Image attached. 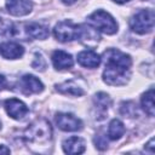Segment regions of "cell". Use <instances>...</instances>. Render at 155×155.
<instances>
[{"mask_svg": "<svg viewBox=\"0 0 155 155\" xmlns=\"http://www.w3.org/2000/svg\"><path fill=\"white\" fill-rule=\"evenodd\" d=\"M153 144H154V138H151V139H150V140H149V143H148V144H147V149H149V151H150V153H151V154H153V153H154V150H153V149H151V148H153Z\"/></svg>", "mask_w": 155, "mask_h": 155, "instance_id": "obj_22", "label": "cell"}, {"mask_svg": "<svg viewBox=\"0 0 155 155\" xmlns=\"http://www.w3.org/2000/svg\"><path fill=\"white\" fill-rule=\"evenodd\" d=\"M103 58L105 63L103 80L111 86L126 85L130 79L131 57L116 48H109L103 53Z\"/></svg>", "mask_w": 155, "mask_h": 155, "instance_id": "obj_1", "label": "cell"}, {"mask_svg": "<svg viewBox=\"0 0 155 155\" xmlns=\"http://www.w3.org/2000/svg\"><path fill=\"white\" fill-rule=\"evenodd\" d=\"M5 109H6V113L15 120H21L29 113L28 107L22 101L17 99V98L6 99L5 101Z\"/></svg>", "mask_w": 155, "mask_h": 155, "instance_id": "obj_8", "label": "cell"}, {"mask_svg": "<svg viewBox=\"0 0 155 155\" xmlns=\"http://www.w3.org/2000/svg\"><path fill=\"white\" fill-rule=\"evenodd\" d=\"M24 36L27 39H40L44 40L48 36V29L47 27L39 24V23H27L23 24Z\"/></svg>", "mask_w": 155, "mask_h": 155, "instance_id": "obj_10", "label": "cell"}, {"mask_svg": "<svg viewBox=\"0 0 155 155\" xmlns=\"http://www.w3.org/2000/svg\"><path fill=\"white\" fill-rule=\"evenodd\" d=\"M57 91L61 93H64V94H70V96H82L84 94L82 87H80L74 80L65 81L61 85H57Z\"/></svg>", "mask_w": 155, "mask_h": 155, "instance_id": "obj_16", "label": "cell"}, {"mask_svg": "<svg viewBox=\"0 0 155 155\" xmlns=\"http://www.w3.org/2000/svg\"><path fill=\"white\" fill-rule=\"evenodd\" d=\"M120 111L122 115L130 116V117H134L137 115V108H136V104L133 102H124L121 104Z\"/></svg>", "mask_w": 155, "mask_h": 155, "instance_id": "obj_20", "label": "cell"}, {"mask_svg": "<svg viewBox=\"0 0 155 155\" xmlns=\"http://www.w3.org/2000/svg\"><path fill=\"white\" fill-rule=\"evenodd\" d=\"M88 22L99 31L104 34H115L117 31V23L115 19L105 11L98 10L88 16Z\"/></svg>", "mask_w": 155, "mask_h": 155, "instance_id": "obj_4", "label": "cell"}, {"mask_svg": "<svg viewBox=\"0 0 155 155\" xmlns=\"http://www.w3.org/2000/svg\"><path fill=\"white\" fill-rule=\"evenodd\" d=\"M0 53L4 58L16 59L24 53V48L17 42H5L0 46Z\"/></svg>", "mask_w": 155, "mask_h": 155, "instance_id": "obj_14", "label": "cell"}, {"mask_svg": "<svg viewBox=\"0 0 155 155\" xmlns=\"http://www.w3.org/2000/svg\"><path fill=\"white\" fill-rule=\"evenodd\" d=\"M0 153H5V154H8L10 153V149L4 147V145H0Z\"/></svg>", "mask_w": 155, "mask_h": 155, "instance_id": "obj_24", "label": "cell"}, {"mask_svg": "<svg viewBox=\"0 0 155 155\" xmlns=\"http://www.w3.org/2000/svg\"><path fill=\"white\" fill-rule=\"evenodd\" d=\"M5 86H6V80H5V78H4L2 75H0V91H1Z\"/></svg>", "mask_w": 155, "mask_h": 155, "instance_id": "obj_23", "label": "cell"}, {"mask_svg": "<svg viewBox=\"0 0 155 155\" xmlns=\"http://www.w3.org/2000/svg\"><path fill=\"white\" fill-rule=\"evenodd\" d=\"M93 102H94V107H96L99 111H102L103 114L108 110V108H109V105H110V103H111L109 96H108L107 93H104V92L97 93V94L94 96Z\"/></svg>", "mask_w": 155, "mask_h": 155, "instance_id": "obj_19", "label": "cell"}, {"mask_svg": "<svg viewBox=\"0 0 155 155\" xmlns=\"http://www.w3.org/2000/svg\"><path fill=\"white\" fill-rule=\"evenodd\" d=\"M56 124L61 130L67 132L80 131L82 128L81 120L69 113H58L56 115Z\"/></svg>", "mask_w": 155, "mask_h": 155, "instance_id": "obj_6", "label": "cell"}, {"mask_svg": "<svg viewBox=\"0 0 155 155\" xmlns=\"http://www.w3.org/2000/svg\"><path fill=\"white\" fill-rule=\"evenodd\" d=\"M94 144H96V148H98L99 150H104L108 145V143H107V138L104 137V136H101V134H98V136H96V138H94Z\"/></svg>", "mask_w": 155, "mask_h": 155, "instance_id": "obj_21", "label": "cell"}, {"mask_svg": "<svg viewBox=\"0 0 155 155\" xmlns=\"http://www.w3.org/2000/svg\"><path fill=\"white\" fill-rule=\"evenodd\" d=\"M154 11L150 8L139 10L130 19V27L134 33L145 34L153 30L154 28Z\"/></svg>", "mask_w": 155, "mask_h": 155, "instance_id": "obj_3", "label": "cell"}, {"mask_svg": "<svg viewBox=\"0 0 155 155\" xmlns=\"http://www.w3.org/2000/svg\"><path fill=\"white\" fill-rule=\"evenodd\" d=\"M0 127H1V124H0Z\"/></svg>", "mask_w": 155, "mask_h": 155, "instance_id": "obj_27", "label": "cell"}, {"mask_svg": "<svg viewBox=\"0 0 155 155\" xmlns=\"http://www.w3.org/2000/svg\"><path fill=\"white\" fill-rule=\"evenodd\" d=\"M52 63L54 65L56 69L58 70H63V69H69L73 67V57L71 54L64 52V51H61V50H57L52 53Z\"/></svg>", "mask_w": 155, "mask_h": 155, "instance_id": "obj_11", "label": "cell"}, {"mask_svg": "<svg viewBox=\"0 0 155 155\" xmlns=\"http://www.w3.org/2000/svg\"><path fill=\"white\" fill-rule=\"evenodd\" d=\"M79 33H80V25L74 24L71 21H62L53 29V34L56 39L62 42L78 39Z\"/></svg>", "mask_w": 155, "mask_h": 155, "instance_id": "obj_5", "label": "cell"}, {"mask_svg": "<svg viewBox=\"0 0 155 155\" xmlns=\"http://www.w3.org/2000/svg\"><path fill=\"white\" fill-rule=\"evenodd\" d=\"M19 88H21V91L24 94L29 96V94H34V93H40L44 90V85L34 75L27 74V75H23L21 78V80H19Z\"/></svg>", "mask_w": 155, "mask_h": 155, "instance_id": "obj_7", "label": "cell"}, {"mask_svg": "<svg viewBox=\"0 0 155 155\" xmlns=\"http://www.w3.org/2000/svg\"><path fill=\"white\" fill-rule=\"evenodd\" d=\"M6 8L13 16H25L31 11L33 4L29 0H6Z\"/></svg>", "mask_w": 155, "mask_h": 155, "instance_id": "obj_9", "label": "cell"}, {"mask_svg": "<svg viewBox=\"0 0 155 155\" xmlns=\"http://www.w3.org/2000/svg\"><path fill=\"white\" fill-rule=\"evenodd\" d=\"M63 150L67 154H81L85 151V140L80 137H70L63 142Z\"/></svg>", "mask_w": 155, "mask_h": 155, "instance_id": "obj_15", "label": "cell"}, {"mask_svg": "<svg viewBox=\"0 0 155 155\" xmlns=\"http://www.w3.org/2000/svg\"><path fill=\"white\" fill-rule=\"evenodd\" d=\"M52 139V130L50 122L44 119H38L31 122L24 131V140L30 148H44Z\"/></svg>", "mask_w": 155, "mask_h": 155, "instance_id": "obj_2", "label": "cell"}, {"mask_svg": "<svg viewBox=\"0 0 155 155\" xmlns=\"http://www.w3.org/2000/svg\"><path fill=\"white\" fill-rule=\"evenodd\" d=\"M124 133H125L124 124L117 119L111 120L108 127V137L113 140H116V139H120L124 136Z\"/></svg>", "mask_w": 155, "mask_h": 155, "instance_id": "obj_17", "label": "cell"}, {"mask_svg": "<svg viewBox=\"0 0 155 155\" xmlns=\"http://www.w3.org/2000/svg\"><path fill=\"white\" fill-rule=\"evenodd\" d=\"M113 1H115L116 4H124V2H127L130 0H113Z\"/></svg>", "mask_w": 155, "mask_h": 155, "instance_id": "obj_26", "label": "cell"}, {"mask_svg": "<svg viewBox=\"0 0 155 155\" xmlns=\"http://www.w3.org/2000/svg\"><path fill=\"white\" fill-rule=\"evenodd\" d=\"M62 2H64L65 5H71V4H74L76 0H61Z\"/></svg>", "mask_w": 155, "mask_h": 155, "instance_id": "obj_25", "label": "cell"}, {"mask_svg": "<svg viewBox=\"0 0 155 155\" xmlns=\"http://www.w3.org/2000/svg\"><path fill=\"white\" fill-rule=\"evenodd\" d=\"M78 39H80L86 45H96L98 42V40H99V34H98V31H97V29L94 27L81 24Z\"/></svg>", "mask_w": 155, "mask_h": 155, "instance_id": "obj_13", "label": "cell"}, {"mask_svg": "<svg viewBox=\"0 0 155 155\" xmlns=\"http://www.w3.org/2000/svg\"><path fill=\"white\" fill-rule=\"evenodd\" d=\"M78 62L85 68H97L101 64V57L92 50H85L78 54Z\"/></svg>", "mask_w": 155, "mask_h": 155, "instance_id": "obj_12", "label": "cell"}, {"mask_svg": "<svg viewBox=\"0 0 155 155\" xmlns=\"http://www.w3.org/2000/svg\"><path fill=\"white\" fill-rule=\"evenodd\" d=\"M142 107L144 111L149 116H154L155 107H154V88H149L143 96H142Z\"/></svg>", "mask_w": 155, "mask_h": 155, "instance_id": "obj_18", "label": "cell"}]
</instances>
